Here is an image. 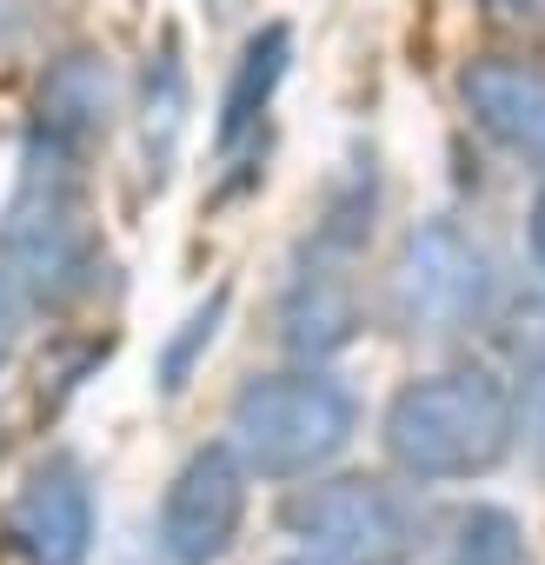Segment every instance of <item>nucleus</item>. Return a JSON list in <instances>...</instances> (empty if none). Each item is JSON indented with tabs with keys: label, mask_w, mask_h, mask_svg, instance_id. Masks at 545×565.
<instances>
[{
	"label": "nucleus",
	"mask_w": 545,
	"mask_h": 565,
	"mask_svg": "<svg viewBox=\"0 0 545 565\" xmlns=\"http://www.w3.org/2000/svg\"><path fill=\"white\" fill-rule=\"evenodd\" d=\"M14 340H21V294H14V279L0 273V366L14 360Z\"/></svg>",
	"instance_id": "nucleus-13"
},
{
	"label": "nucleus",
	"mask_w": 545,
	"mask_h": 565,
	"mask_svg": "<svg viewBox=\"0 0 545 565\" xmlns=\"http://www.w3.org/2000/svg\"><path fill=\"white\" fill-rule=\"evenodd\" d=\"M100 127H107V67L94 54H74L41 94V140L81 153Z\"/></svg>",
	"instance_id": "nucleus-10"
},
{
	"label": "nucleus",
	"mask_w": 545,
	"mask_h": 565,
	"mask_svg": "<svg viewBox=\"0 0 545 565\" xmlns=\"http://www.w3.org/2000/svg\"><path fill=\"white\" fill-rule=\"evenodd\" d=\"M14 545L28 552V565H81L87 558L94 492L74 459H47L41 472H28V486L14 499Z\"/></svg>",
	"instance_id": "nucleus-7"
},
{
	"label": "nucleus",
	"mask_w": 545,
	"mask_h": 565,
	"mask_svg": "<svg viewBox=\"0 0 545 565\" xmlns=\"http://www.w3.org/2000/svg\"><path fill=\"white\" fill-rule=\"evenodd\" d=\"M446 565H519V519L499 505H466L452 519Z\"/></svg>",
	"instance_id": "nucleus-12"
},
{
	"label": "nucleus",
	"mask_w": 545,
	"mask_h": 565,
	"mask_svg": "<svg viewBox=\"0 0 545 565\" xmlns=\"http://www.w3.org/2000/svg\"><path fill=\"white\" fill-rule=\"evenodd\" d=\"M8 259L41 294L67 287L81 266V200H74V153L54 140H34L21 193L8 206Z\"/></svg>",
	"instance_id": "nucleus-5"
},
{
	"label": "nucleus",
	"mask_w": 545,
	"mask_h": 565,
	"mask_svg": "<svg viewBox=\"0 0 545 565\" xmlns=\"http://www.w3.org/2000/svg\"><path fill=\"white\" fill-rule=\"evenodd\" d=\"M300 565H399L413 552V512L380 479H333L287 505Z\"/></svg>",
	"instance_id": "nucleus-4"
},
{
	"label": "nucleus",
	"mask_w": 545,
	"mask_h": 565,
	"mask_svg": "<svg viewBox=\"0 0 545 565\" xmlns=\"http://www.w3.org/2000/svg\"><path fill=\"white\" fill-rule=\"evenodd\" d=\"M512 433H519V406L479 366L426 373V380L399 386L393 406H386V452L413 479H472V472H492L512 452Z\"/></svg>",
	"instance_id": "nucleus-1"
},
{
	"label": "nucleus",
	"mask_w": 545,
	"mask_h": 565,
	"mask_svg": "<svg viewBox=\"0 0 545 565\" xmlns=\"http://www.w3.org/2000/svg\"><path fill=\"white\" fill-rule=\"evenodd\" d=\"M532 259L545 266V193H538V206H532Z\"/></svg>",
	"instance_id": "nucleus-14"
},
{
	"label": "nucleus",
	"mask_w": 545,
	"mask_h": 565,
	"mask_svg": "<svg viewBox=\"0 0 545 565\" xmlns=\"http://www.w3.org/2000/svg\"><path fill=\"white\" fill-rule=\"evenodd\" d=\"M466 107L499 147L545 167V67H532V61H472L466 67Z\"/></svg>",
	"instance_id": "nucleus-8"
},
{
	"label": "nucleus",
	"mask_w": 545,
	"mask_h": 565,
	"mask_svg": "<svg viewBox=\"0 0 545 565\" xmlns=\"http://www.w3.org/2000/svg\"><path fill=\"white\" fill-rule=\"evenodd\" d=\"M239 519H246L239 452L233 446H200L160 499V552L173 565H213V558H226Z\"/></svg>",
	"instance_id": "nucleus-6"
},
{
	"label": "nucleus",
	"mask_w": 545,
	"mask_h": 565,
	"mask_svg": "<svg viewBox=\"0 0 545 565\" xmlns=\"http://www.w3.org/2000/svg\"><path fill=\"white\" fill-rule=\"evenodd\" d=\"M346 333H353V279L320 259L287 294V347L293 353H333Z\"/></svg>",
	"instance_id": "nucleus-9"
},
{
	"label": "nucleus",
	"mask_w": 545,
	"mask_h": 565,
	"mask_svg": "<svg viewBox=\"0 0 545 565\" xmlns=\"http://www.w3.org/2000/svg\"><path fill=\"white\" fill-rule=\"evenodd\" d=\"M492 300V266L479 253V239L452 220H426L406 233L399 259H393V313L406 333H466L479 327Z\"/></svg>",
	"instance_id": "nucleus-3"
},
{
	"label": "nucleus",
	"mask_w": 545,
	"mask_h": 565,
	"mask_svg": "<svg viewBox=\"0 0 545 565\" xmlns=\"http://www.w3.org/2000/svg\"><path fill=\"white\" fill-rule=\"evenodd\" d=\"M360 426V406L340 380L300 366V373H266V380H246L233 393V413H226V446L239 452L246 472L259 479H307L320 472L327 459L346 452Z\"/></svg>",
	"instance_id": "nucleus-2"
},
{
	"label": "nucleus",
	"mask_w": 545,
	"mask_h": 565,
	"mask_svg": "<svg viewBox=\"0 0 545 565\" xmlns=\"http://www.w3.org/2000/svg\"><path fill=\"white\" fill-rule=\"evenodd\" d=\"M287 47H293L287 28H259V34L246 41V54H239V67H233V87H226V100H220V153H233V147L259 127L272 87H280V74H287Z\"/></svg>",
	"instance_id": "nucleus-11"
}]
</instances>
